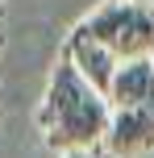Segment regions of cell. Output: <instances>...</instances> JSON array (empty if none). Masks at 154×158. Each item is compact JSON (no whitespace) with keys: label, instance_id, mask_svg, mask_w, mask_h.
<instances>
[{"label":"cell","instance_id":"cell-1","mask_svg":"<svg viewBox=\"0 0 154 158\" xmlns=\"http://www.w3.org/2000/svg\"><path fill=\"white\" fill-rule=\"evenodd\" d=\"M108 125H113V100L96 83H88L79 75V67L63 54L54 63V71H50L46 96L38 104L42 142L58 154L88 150V146H104Z\"/></svg>","mask_w":154,"mask_h":158},{"label":"cell","instance_id":"cell-2","mask_svg":"<svg viewBox=\"0 0 154 158\" xmlns=\"http://www.w3.org/2000/svg\"><path fill=\"white\" fill-rule=\"evenodd\" d=\"M83 33L104 42L117 58L154 54V0H100L79 21Z\"/></svg>","mask_w":154,"mask_h":158},{"label":"cell","instance_id":"cell-3","mask_svg":"<svg viewBox=\"0 0 154 158\" xmlns=\"http://www.w3.org/2000/svg\"><path fill=\"white\" fill-rule=\"evenodd\" d=\"M104 146L117 158H138V154L154 150V100L113 108V125H108Z\"/></svg>","mask_w":154,"mask_h":158},{"label":"cell","instance_id":"cell-4","mask_svg":"<svg viewBox=\"0 0 154 158\" xmlns=\"http://www.w3.org/2000/svg\"><path fill=\"white\" fill-rule=\"evenodd\" d=\"M63 54L71 58L75 67H79V75L88 79V83H96L100 92H113V79L117 71H121V58L113 54V50L104 46V42H96L92 33H83L79 25H75L71 33H67V46H63Z\"/></svg>","mask_w":154,"mask_h":158},{"label":"cell","instance_id":"cell-5","mask_svg":"<svg viewBox=\"0 0 154 158\" xmlns=\"http://www.w3.org/2000/svg\"><path fill=\"white\" fill-rule=\"evenodd\" d=\"M108 100H113V108H129V104L154 100V54H146V58H125L121 71H117V79H113Z\"/></svg>","mask_w":154,"mask_h":158},{"label":"cell","instance_id":"cell-6","mask_svg":"<svg viewBox=\"0 0 154 158\" xmlns=\"http://www.w3.org/2000/svg\"><path fill=\"white\" fill-rule=\"evenodd\" d=\"M63 158H117L108 146H88V150H67Z\"/></svg>","mask_w":154,"mask_h":158},{"label":"cell","instance_id":"cell-7","mask_svg":"<svg viewBox=\"0 0 154 158\" xmlns=\"http://www.w3.org/2000/svg\"><path fill=\"white\" fill-rule=\"evenodd\" d=\"M0 50H4V0H0Z\"/></svg>","mask_w":154,"mask_h":158}]
</instances>
